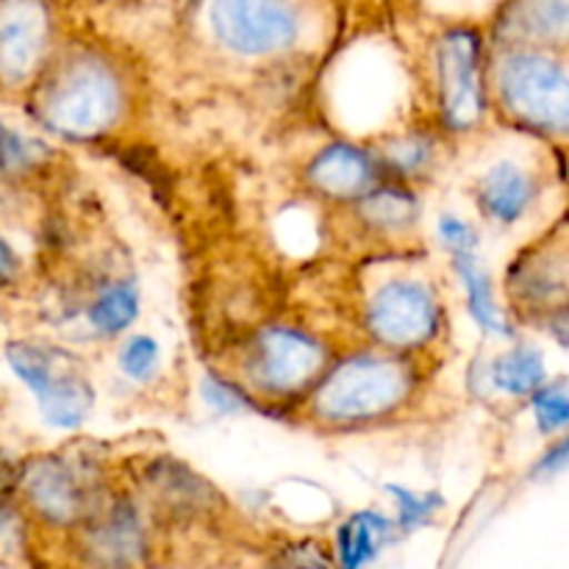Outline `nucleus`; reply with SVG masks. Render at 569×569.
Wrapping results in <instances>:
<instances>
[{
    "instance_id": "obj_25",
    "label": "nucleus",
    "mask_w": 569,
    "mask_h": 569,
    "mask_svg": "<svg viewBox=\"0 0 569 569\" xmlns=\"http://www.w3.org/2000/svg\"><path fill=\"white\" fill-rule=\"evenodd\" d=\"M567 381L559 378L553 383H545L537 395H533V417H537L539 428L545 433H559L565 431L567 417H569V403H567Z\"/></svg>"
},
{
    "instance_id": "obj_14",
    "label": "nucleus",
    "mask_w": 569,
    "mask_h": 569,
    "mask_svg": "<svg viewBox=\"0 0 569 569\" xmlns=\"http://www.w3.org/2000/svg\"><path fill=\"white\" fill-rule=\"evenodd\" d=\"M144 553L148 542L133 511H114L81 533V561L87 569H137Z\"/></svg>"
},
{
    "instance_id": "obj_17",
    "label": "nucleus",
    "mask_w": 569,
    "mask_h": 569,
    "mask_svg": "<svg viewBox=\"0 0 569 569\" xmlns=\"http://www.w3.org/2000/svg\"><path fill=\"white\" fill-rule=\"evenodd\" d=\"M395 522L381 511H356L337 528V569H365L392 539Z\"/></svg>"
},
{
    "instance_id": "obj_5",
    "label": "nucleus",
    "mask_w": 569,
    "mask_h": 569,
    "mask_svg": "<svg viewBox=\"0 0 569 569\" xmlns=\"http://www.w3.org/2000/svg\"><path fill=\"white\" fill-rule=\"evenodd\" d=\"M483 37L470 26H453L433 44V92L445 126L472 131L483 120Z\"/></svg>"
},
{
    "instance_id": "obj_7",
    "label": "nucleus",
    "mask_w": 569,
    "mask_h": 569,
    "mask_svg": "<svg viewBox=\"0 0 569 569\" xmlns=\"http://www.w3.org/2000/svg\"><path fill=\"white\" fill-rule=\"evenodd\" d=\"M439 315L442 306L431 283L406 272L387 278L381 287L372 289L365 320L378 345L403 353L422 348L437 337Z\"/></svg>"
},
{
    "instance_id": "obj_9",
    "label": "nucleus",
    "mask_w": 569,
    "mask_h": 569,
    "mask_svg": "<svg viewBox=\"0 0 569 569\" xmlns=\"http://www.w3.org/2000/svg\"><path fill=\"white\" fill-rule=\"evenodd\" d=\"M22 498L39 520L50 526H78L92 506V483L87 472L64 459L33 461L22 472Z\"/></svg>"
},
{
    "instance_id": "obj_11",
    "label": "nucleus",
    "mask_w": 569,
    "mask_h": 569,
    "mask_svg": "<svg viewBox=\"0 0 569 569\" xmlns=\"http://www.w3.org/2000/svg\"><path fill=\"white\" fill-rule=\"evenodd\" d=\"M50 20L42 6H0V83L17 87L37 76L48 53Z\"/></svg>"
},
{
    "instance_id": "obj_21",
    "label": "nucleus",
    "mask_w": 569,
    "mask_h": 569,
    "mask_svg": "<svg viewBox=\"0 0 569 569\" xmlns=\"http://www.w3.org/2000/svg\"><path fill=\"white\" fill-rule=\"evenodd\" d=\"M50 150L39 137L9 120H0V183L17 181L48 161Z\"/></svg>"
},
{
    "instance_id": "obj_10",
    "label": "nucleus",
    "mask_w": 569,
    "mask_h": 569,
    "mask_svg": "<svg viewBox=\"0 0 569 569\" xmlns=\"http://www.w3.org/2000/svg\"><path fill=\"white\" fill-rule=\"evenodd\" d=\"M476 203L483 220L498 228H515L539 203L542 178L528 161L503 156L481 170L476 178Z\"/></svg>"
},
{
    "instance_id": "obj_15",
    "label": "nucleus",
    "mask_w": 569,
    "mask_h": 569,
    "mask_svg": "<svg viewBox=\"0 0 569 569\" xmlns=\"http://www.w3.org/2000/svg\"><path fill=\"white\" fill-rule=\"evenodd\" d=\"M569 6L559 3H517L503 9L500 17V37L506 48H537L550 50L553 42H565Z\"/></svg>"
},
{
    "instance_id": "obj_13",
    "label": "nucleus",
    "mask_w": 569,
    "mask_h": 569,
    "mask_svg": "<svg viewBox=\"0 0 569 569\" xmlns=\"http://www.w3.org/2000/svg\"><path fill=\"white\" fill-rule=\"evenodd\" d=\"M509 292L517 303L542 315H561L567 295L565 242L556 248L522 253L520 264H511Z\"/></svg>"
},
{
    "instance_id": "obj_28",
    "label": "nucleus",
    "mask_w": 569,
    "mask_h": 569,
    "mask_svg": "<svg viewBox=\"0 0 569 569\" xmlns=\"http://www.w3.org/2000/svg\"><path fill=\"white\" fill-rule=\"evenodd\" d=\"M20 267L22 264H20V256H17V250L11 248L3 237H0V289L11 287V283L20 278Z\"/></svg>"
},
{
    "instance_id": "obj_18",
    "label": "nucleus",
    "mask_w": 569,
    "mask_h": 569,
    "mask_svg": "<svg viewBox=\"0 0 569 569\" xmlns=\"http://www.w3.org/2000/svg\"><path fill=\"white\" fill-rule=\"evenodd\" d=\"M356 211H359V220L370 231L392 237V233H403L411 226H417V220H420V198L411 189L400 187V183L376 187L365 198L356 200Z\"/></svg>"
},
{
    "instance_id": "obj_20",
    "label": "nucleus",
    "mask_w": 569,
    "mask_h": 569,
    "mask_svg": "<svg viewBox=\"0 0 569 569\" xmlns=\"http://www.w3.org/2000/svg\"><path fill=\"white\" fill-rule=\"evenodd\" d=\"M492 381L509 398H533L548 383V365L542 350L533 345H517L495 359Z\"/></svg>"
},
{
    "instance_id": "obj_16",
    "label": "nucleus",
    "mask_w": 569,
    "mask_h": 569,
    "mask_svg": "<svg viewBox=\"0 0 569 569\" xmlns=\"http://www.w3.org/2000/svg\"><path fill=\"white\" fill-rule=\"evenodd\" d=\"M450 261H453V272L459 278L461 289H465L467 309H470L476 326L483 333H489V337H515V328H511L509 317H506L503 306H500L492 278H489V272L478 261V253L450 256Z\"/></svg>"
},
{
    "instance_id": "obj_4",
    "label": "nucleus",
    "mask_w": 569,
    "mask_h": 569,
    "mask_svg": "<svg viewBox=\"0 0 569 569\" xmlns=\"http://www.w3.org/2000/svg\"><path fill=\"white\" fill-rule=\"evenodd\" d=\"M6 361L22 387L33 395L39 415L53 428H78L94 403L89 378L64 350L33 339L6 345Z\"/></svg>"
},
{
    "instance_id": "obj_23",
    "label": "nucleus",
    "mask_w": 569,
    "mask_h": 569,
    "mask_svg": "<svg viewBox=\"0 0 569 569\" xmlns=\"http://www.w3.org/2000/svg\"><path fill=\"white\" fill-rule=\"evenodd\" d=\"M161 367V350L159 342L148 333H137L128 337L126 345L120 348V370L122 376L131 378L137 383H148L150 378L159 372Z\"/></svg>"
},
{
    "instance_id": "obj_24",
    "label": "nucleus",
    "mask_w": 569,
    "mask_h": 569,
    "mask_svg": "<svg viewBox=\"0 0 569 569\" xmlns=\"http://www.w3.org/2000/svg\"><path fill=\"white\" fill-rule=\"evenodd\" d=\"M387 492L392 495L395 503H398V526L403 528V531H417V528H422L426 522H431L437 509L442 506L439 495L415 492V489L398 487V483H392Z\"/></svg>"
},
{
    "instance_id": "obj_12",
    "label": "nucleus",
    "mask_w": 569,
    "mask_h": 569,
    "mask_svg": "<svg viewBox=\"0 0 569 569\" xmlns=\"http://www.w3.org/2000/svg\"><path fill=\"white\" fill-rule=\"evenodd\" d=\"M309 183L328 200H359L378 181V159L353 142H333L322 148L306 167Z\"/></svg>"
},
{
    "instance_id": "obj_22",
    "label": "nucleus",
    "mask_w": 569,
    "mask_h": 569,
    "mask_svg": "<svg viewBox=\"0 0 569 569\" xmlns=\"http://www.w3.org/2000/svg\"><path fill=\"white\" fill-rule=\"evenodd\" d=\"M376 159L403 181L406 178H420L437 164V142L422 131L398 133V137H389L383 142L381 156H376Z\"/></svg>"
},
{
    "instance_id": "obj_1",
    "label": "nucleus",
    "mask_w": 569,
    "mask_h": 569,
    "mask_svg": "<svg viewBox=\"0 0 569 569\" xmlns=\"http://www.w3.org/2000/svg\"><path fill=\"white\" fill-rule=\"evenodd\" d=\"M126 106L122 76L103 56L78 50L44 70L37 83V114L53 133L72 139L109 131Z\"/></svg>"
},
{
    "instance_id": "obj_26",
    "label": "nucleus",
    "mask_w": 569,
    "mask_h": 569,
    "mask_svg": "<svg viewBox=\"0 0 569 569\" xmlns=\"http://www.w3.org/2000/svg\"><path fill=\"white\" fill-rule=\"evenodd\" d=\"M437 237L450 256L478 253V244H481V233H478V228L472 226L470 220L456 214V211H445V214H439Z\"/></svg>"
},
{
    "instance_id": "obj_6",
    "label": "nucleus",
    "mask_w": 569,
    "mask_h": 569,
    "mask_svg": "<svg viewBox=\"0 0 569 569\" xmlns=\"http://www.w3.org/2000/svg\"><path fill=\"white\" fill-rule=\"evenodd\" d=\"M303 9L267 0H222L209 6V31L217 42L237 56L287 53L303 37Z\"/></svg>"
},
{
    "instance_id": "obj_19",
    "label": "nucleus",
    "mask_w": 569,
    "mask_h": 569,
    "mask_svg": "<svg viewBox=\"0 0 569 569\" xmlns=\"http://www.w3.org/2000/svg\"><path fill=\"white\" fill-rule=\"evenodd\" d=\"M139 317V289L126 278H109L87 306V320L100 337H120Z\"/></svg>"
},
{
    "instance_id": "obj_27",
    "label": "nucleus",
    "mask_w": 569,
    "mask_h": 569,
    "mask_svg": "<svg viewBox=\"0 0 569 569\" xmlns=\"http://www.w3.org/2000/svg\"><path fill=\"white\" fill-rule=\"evenodd\" d=\"M267 569H337L333 561L328 559V553H322L317 545L311 542H295L289 548L278 550L270 561H267Z\"/></svg>"
},
{
    "instance_id": "obj_2",
    "label": "nucleus",
    "mask_w": 569,
    "mask_h": 569,
    "mask_svg": "<svg viewBox=\"0 0 569 569\" xmlns=\"http://www.w3.org/2000/svg\"><path fill=\"white\" fill-rule=\"evenodd\" d=\"M409 361L392 353H359L339 361L317 381L315 411L331 426L372 422L411 395Z\"/></svg>"
},
{
    "instance_id": "obj_8",
    "label": "nucleus",
    "mask_w": 569,
    "mask_h": 569,
    "mask_svg": "<svg viewBox=\"0 0 569 569\" xmlns=\"http://www.w3.org/2000/svg\"><path fill=\"white\" fill-rule=\"evenodd\" d=\"M328 348L315 333L276 326L261 331L248 350V378L264 395H295L317 387L328 370Z\"/></svg>"
},
{
    "instance_id": "obj_3",
    "label": "nucleus",
    "mask_w": 569,
    "mask_h": 569,
    "mask_svg": "<svg viewBox=\"0 0 569 569\" xmlns=\"http://www.w3.org/2000/svg\"><path fill=\"white\" fill-rule=\"evenodd\" d=\"M492 78L500 109L517 126L565 137L569 83L565 61L556 59L553 50L506 48Z\"/></svg>"
}]
</instances>
